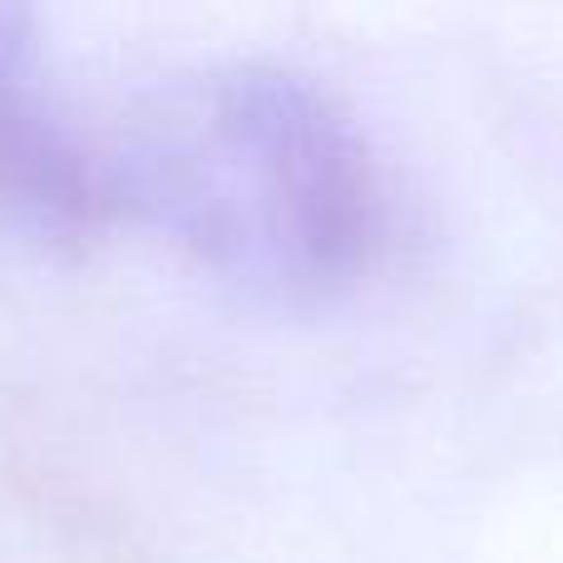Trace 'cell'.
<instances>
[{
	"instance_id": "cell-1",
	"label": "cell",
	"mask_w": 563,
	"mask_h": 563,
	"mask_svg": "<svg viewBox=\"0 0 563 563\" xmlns=\"http://www.w3.org/2000/svg\"><path fill=\"white\" fill-rule=\"evenodd\" d=\"M114 208L273 297H317L366 263L380 188L366 139L307 75L257 59L164 79L104 148Z\"/></svg>"
},
{
	"instance_id": "cell-2",
	"label": "cell",
	"mask_w": 563,
	"mask_h": 563,
	"mask_svg": "<svg viewBox=\"0 0 563 563\" xmlns=\"http://www.w3.org/2000/svg\"><path fill=\"white\" fill-rule=\"evenodd\" d=\"M0 208L45 238H85L119 213L104 154L40 109L25 65L0 75Z\"/></svg>"
}]
</instances>
